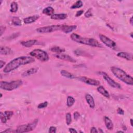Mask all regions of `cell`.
<instances>
[{
  "instance_id": "b9f144b4",
  "label": "cell",
  "mask_w": 133,
  "mask_h": 133,
  "mask_svg": "<svg viewBox=\"0 0 133 133\" xmlns=\"http://www.w3.org/2000/svg\"><path fill=\"white\" fill-rule=\"evenodd\" d=\"M5 64V62L2 61V60H0V68H1V69H2Z\"/></svg>"
},
{
  "instance_id": "c3c4849f",
  "label": "cell",
  "mask_w": 133,
  "mask_h": 133,
  "mask_svg": "<svg viewBox=\"0 0 133 133\" xmlns=\"http://www.w3.org/2000/svg\"><path fill=\"white\" fill-rule=\"evenodd\" d=\"M2 97V94H1V98Z\"/></svg>"
},
{
  "instance_id": "ba28073f",
  "label": "cell",
  "mask_w": 133,
  "mask_h": 133,
  "mask_svg": "<svg viewBox=\"0 0 133 133\" xmlns=\"http://www.w3.org/2000/svg\"><path fill=\"white\" fill-rule=\"evenodd\" d=\"M102 75L103 79L106 81V82L110 86L114 88H119V89L121 88V86L120 84L114 81L113 80H112L105 72H102Z\"/></svg>"
},
{
  "instance_id": "8d00e7d4",
  "label": "cell",
  "mask_w": 133,
  "mask_h": 133,
  "mask_svg": "<svg viewBox=\"0 0 133 133\" xmlns=\"http://www.w3.org/2000/svg\"><path fill=\"white\" fill-rule=\"evenodd\" d=\"M117 113L119 114L124 115V111L121 108H118V109H117Z\"/></svg>"
},
{
  "instance_id": "ffe728a7",
  "label": "cell",
  "mask_w": 133,
  "mask_h": 133,
  "mask_svg": "<svg viewBox=\"0 0 133 133\" xmlns=\"http://www.w3.org/2000/svg\"><path fill=\"white\" fill-rule=\"evenodd\" d=\"M97 91L99 92V93H100L103 96L105 97L108 98H110V95L109 94L108 92L102 86H99L97 88Z\"/></svg>"
},
{
  "instance_id": "bcb514c9",
  "label": "cell",
  "mask_w": 133,
  "mask_h": 133,
  "mask_svg": "<svg viewBox=\"0 0 133 133\" xmlns=\"http://www.w3.org/2000/svg\"><path fill=\"white\" fill-rule=\"evenodd\" d=\"M130 35H131V38H133V33H132H132H131Z\"/></svg>"
},
{
  "instance_id": "d4e9b609",
  "label": "cell",
  "mask_w": 133,
  "mask_h": 133,
  "mask_svg": "<svg viewBox=\"0 0 133 133\" xmlns=\"http://www.w3.org/2000/svg\"><path fill=\"white\" fill-rule=\"evenodd\" d=\"M18 9V5L17 3L15 2H13L10 4V11L11 13H16L17 12Z\"/></svg>"
},
{
  "instance_id": "ee69618b",
  "label": "cell",
  "mask_w": 133,
  "mask_h": 133,
  "mask_svg": "<svg viewBox=\"0 0 133 133\" xmlns=\"http://www.w3.org/2000/svg\"><path fill=\"white\" fill-rule=\"evenodd\" d=\"M133 119H131L130 120V123H131V126L133 127Z\"/></svg>"
},
{
  "instance_id": "7402d4cb",
  "label": "cell",
  "mask_w": 133,
  "mask_h": 133,
  "mask_svg": "<svg viewBox=\"0 0 133 133\" xmlns=\"http://www.w3.org/2000/svg\"><path fill=\"white\" fill-rule=\"evenodd\" d=\"M54 9L53 7L51 6H48L46 7L45 9H44L43 10V13L45 15H46L47 16H52L53 14H54Z\"/></svg>"
},
{
  "instance_id": "7dc6e473",
  "label": "cell",
  "mask_w": 133,
  "mask_h": 133,
  "mask_svg": "<svg viewBox=\"0 0 133 133\" xmlns=\"http://www.w3.org/2000/svg\"><path fill=\"white\" fill-rule=\"evenodd\" d=\"M118 133H124L123 131H118Z\"/></svg>"
},
{
  "instance_id": "f1b7e54d",
  "label": "cell",
  "mask_w": 133,
  "mask_h": 133,
  "mask_svg": "<svg viewBox=\"0 0 133 133\" xmlns=\"http://www.w3.org/2000/svg\"><path fill=\"white\" fill-rule=\"evenodd\" d=\"M66 124L68 125H69L72 122V118L71 115L69 113H68L66 114Z\"/></svg>"
},
{
  "instance_id": "4316f807",
  "label": "cell",
  "mask_w": 133,
  "mask_h": 133,
  "mask_svg": "<svg viewBox=\"0 0 133 133\" xmlns=\"http://www.w3.org/2000/svg\"><path fill=\"white\" fill-rule=\"evenodd\" d=\"M83 5V3L82 1H76L74 4L72 5V6H71V9H79V8L82 7Z\"/></svg>"
},
{
  "instance_id": "5bb4252c",
  "label": "cell",
  "mask_w": 133,
  "mask_h": 133,
  "mask_svg": "<svg viewBox=\"0 0 133 133\" xmlns=\"http://www.w3.org/2000/svg\"><path fill=\"white\" fill-rule=\"evenodd\" d=\"M40 17L39 15H34L23 19V22L26 24H29L35 22Z\"/></svg>"
},
{
  "instance_id": "e0dca14e",
  "label": "cell",
  "mask_w": 133,
  "mask_h": 133,
  "mask_svg": "<svg viewBox=\"0 0 133 133\" xmlns=\"http://www.w3.org/2000/svg\"><path fill=\"white\" fill-rule=\"evenodd\" d=\"M117 56L119 57L125 59L127 60H133V55L132 54H129L126 52H119L118 53Z\"/></svg>"
},
{
  "instance_id": "9a60e30c",
  "label": "cell",
  "mask_w": 133,
  "mask_h": 133,
  "mask_svg": "<svg viewBox=\"0 0 133 133\" xmlns=\"http://www.w3.org/2000/svg\"><path fill=\"white\" fill-rule=\"evenodd\" d=\"M38 42V41L36 40H28V41L21 42V44L24 47H30L35 45V44H37Z\"/></svg>"
},
{
  "instance_id": "9c48e42d",
  "label": "cell",
  "mask_w": 133,
  "mask_h": 133,
  "mask_svg": "<svg viewBox=\"0 0 133 133\" xmlns=\"http://www.w3.org/2000/svg\"><path fill=\"white\" fill-rule=\"evenodd\" d=\"M99 38L100 40H101V41L109 47L113 48L115 47L116 45L114 41L108 38L106 35H104L103 34H100Z\"/></svg>"
},
{
  "instance_id": "cb8c5ba5",
  "label": "cell",
  "mask_w": 133,
  "mask_h": 133,
  "mask_svg": "<svg viewBox=\"0 0 133 133\" xmlns=\"http://www.w3.org/2000/svg\"><path fill=\"white\" fill-rule=\"evenodd\" d=\"M51 51L54 52V53H56L57 54H61L63 53V52L65 51V50L64 48H60L58 46H54L51 48Z\"/></svg>"
},
{
  "instance_id": "4fadbf2b",
  "label": "cell",
  "mask_w": 133,
  "mask_h": 133,
  "mask_svg": "<svg viewBox=\"0 0 133 133\" xmlns=\"http://www.w3.org/2000/svg\"><path fill=\"white\" fill-rule=\"evenodd\" d=\"M39 70V68H32L30 69H28L27 71H25L22 74V76L23 77H27L28 76H30L31 75H33L37 73Z\"/></svg>"
},
{
  "instance_id": "6da1fadb",
  "label": "cell",
  "mask_w": 133,
  "mask_h": 133,
  "mask_svg": "<svg viewBox=\"0 0 133 133\" xmlns=\"http://www.w3.org/2000/svg\"><path fill=\"white\" fill-rule=\"evenodd\" d=\"M35 59L33 57L29 56H21L12 60L6 66L3 70L5 73H9L12 71H14L18 68L19 66L29 64L34 62Z\"/></svg>"
},
{
  "instance_id": "f6af8a7d",
  "label": "cell",
  "mask_w": 133,
  "mask_h": 133,
  "mask_svg": "<svg viewBox=\"0 0 133 133\" xmlns=\"http://www.w3.org/2000/svg\"><path fill=\"white\" fill-rule=\"evenodd\" d=\"M98 132H100V133H103V131L102 130V129L101 128H99L98 129Z\"/></svg>"
},
{
  "instance_id": "5b68a950",
  "label": "cell",
  "mask_w": 133,
  "mask_h": 133,
  "mask_svg": "<svg viewBox=\"0 0 133 133\" xmlns=\"http://www.w3.org/2000/svg\"><path fill=\"white\" fill-rule=\"evenodd\" d=\"M30 55L32 57L37 58L42 62H46L49 60V56L46 51L41 49H35L30 53Z\"/></svg>"
},
{
  "instance_id": "d6a6232c",
  "label": "cell",
  "mask_w": 133,
  "mask_h": 133,
  "mask_svg": "<svg viewBox=\"0 0 133 133\" xmlns=\"http://www.w3.org/2000/svg\"><path fill=\"white\" fill-rule=\"evenodd\" d=\"M47 106H48V102H45L43 103H40L38 106V108L40 109H43V108H46Z\"/></svg>"
},
{
  "instance_id": "7a4b0ae2",
  "label": "cell",
  "mask_w": 133,
  "mask_h": 133,
  "mask_svg": "<svg viewBox=\"0 0 133 133\" xmlns=\"http://www.w3.org/2000/svg\"><path fill=\"white\" fill-rule=\"evenodd\" d=\"M70 38L72 39V40H73V41L76 43L84 44V45H86L95 47H102V44H100L97 40L94 39L84 38L76 33H72L70 35Z\"/></svg>"
},
{
  "instance_id": "d6986e66",
  "label": "cell",
  "mask_w": 133,
  "mask_h": 133,
  "mask_svg": "<svg viewBox=\"0 0 133 133\" xmlns=\"http://www.w3.org/2000/svg\"><path fill=\"white\" fill-rule=\"evenodd\" d=\"M68 15L66 14H56L51 16V19L54 20H63L67 18Z\"/></svg>"
},
{
  "instance_id": "52a82bcc",
  "label": "cell",
  "mask_w": 133,
  "mask_h": 133,
  "mask_svg": "<svg viewBox=\"0 0 133 133\" xmlns=\"http://www.w3.org/2000/svg\"><path fill=\"white\" fill-rule=\"evenodd\" d=\"M62 27L63 25H56L43 27L38 28V29H37V31L40 33H51V32H53L56 31L61 30Z\"/></svg>"
},
{
  "instance_id": "ac0fdd59",
  "label": "cell",
  "mask_w": 133,
  "mask_h": 133,
  "mask_svg": "<svg viewBox=\"0 0 133 133\" xmlns=\"http://www.w3.org/2000/svg\"><path fill=\"white\" fill-rule=\"evenodd\" d=\"M104 121L105 123L106 126L108 130L111 131L113 129V123H112L110 118H109L106 116H104Z\"/></svg>"
},
{
  "instance_id": "8fae6325",
  "label": "cell",
  "mask_w": 133,
  "mask_h": 133,
  "mask_svg": "<svg viewBox=\"0 0 133 133\" xmlns=\"http://www.w3.org/2000/svg\"><path fill=\"white\" fill-rule=\"evenodd\" d=\"M55 57L57 58L58 59L65 60V61H67L69 62H71L72 63H75L76 62V60L74 59V58H72L71 56L68 55L67 54H56L55 55Z\"/></svg>"
},
{
  "instance_id": "603a6c76",
  "label": "cell",
  "mask_w": 133,
  "mask_h": 133,
  "mask_svg": "<svg viewBox=\"0 0 133 133\" xmlns=\"http://www.w3.org/2000/svg\"><path fill=\"white\" fill-rule=\"evenodd\" d=\"M60 74H61L62 76H64V77L68 78V79H72L75 78V76L73 74H72L68 71L64 70H62L61 71H60Z\"/></svg>"
},
{
  "instance_id": "8992f818",
  "label": "cell",
  "mask_w": 133,
  "mask_h": 133,
  "mask_svg": "<svg viewBox=\"0 0 133 133\" xmlns=\"http://www.w3.org/2000/svg\"><path fill=\"white\" fill-rule=\"evenodd\" d=\"M39 122L38 119H35L33 122L27 124H24L22 125L19 126L17 130L15 131L16 133H27L29 132L32 131L34 130L35 128L37 127V125Z\"/></svg>"
},
{
  "instance_id": "60d3db41",
  "label": "cell",
  "mask_w": 133,
  "mask_h": 133,
  "mask_svg": "<svg viewBox=\"0 0 133 133\" xmlns=\"http://www.w3.org/2000/svg\"><path fill=\"white\" fill-rule=\"evenodd\" d=\"M69 132L72 133H78V132L76 131L75 130V129L73 128H70L69 130Z\"/></svg>"
},
{
  "instance_id": "74e56055",
  "label": "cell",
  "mask_w": 133,
  "mask_h": 133,
  "mask_svg": "<svg viewBox=\"0 0 133 133\" xmlns=\"http://www.w3.org/2000/svg\"><path fill=\"white\" fill-rule=\"evenodd\" d=\"M84 13V11L83 10H80L79 11H78L77 13H76V15H75V17H80V16H81Z\"/></svg>"
},
{
  "instance_id": "4dcf8cb0",
  "label": "cell",
  "mask_w": 133,
  "mask_h": 133,
  "mask_svg": "<svg viewBox=\"0 0 133 133\" xmlns=\"http://www.w3.org/2000/svg\"><path fill=\"white\" fill-rule=\"evenodd\" d=\"M4 114L6 115L7 120H10L12 116H13V115L14 114V112L13 111H6L4 112Z\"/></svg>"
},
{
  "instance_id": "83f0119b",
  "label": "cell",
  "mask_w": 133,
  "mask_h": 133,
  "mask_svg": "<svg viewBox=\"0 0 133 133\" xmlns=\"http://www.w3.org/2000/svg\"><path fill=\"white\" fill-rule=\"evenodd\" d=\"M12 23L13 25L17 26H20L22 25L21 20L17 17H14L12 19Z\"/></svg>"
},
{
  "instance_id": "f546056e",
  "label": "cell",
  "mask_w": 133,
  "mask_h": 133,
  "mask_svg": "<svg viewBox=\"0 0 133 133\" xmlns=\"http://www.w3.org/2000/svg\"><path fill=\"white\" fill-rule=\"evenodd\" d=\"M0 118H1V121L3 123H6L7 122V119L6 118V115L3 112H0Z\"/></svg>"
},
{
  "instance_id": "1f68e13d",
  "label": "cell",
  "mask_w": 133,
  "mask_h": 133,
  "mask_svg": "<svg viewBox=\"0 0 133 133\" xmlns=\"http://www.w3.org/2000/svg\"><path fill=\"white\" fill-rule=\"evenodd\" d=\"M84 16H85V17L86 18H90L92 16V9L91 8H90L89 9H88L86 13L84 14Z\"/></svg>"
},
{
  "instance_id": "7bdbcfd3",
  "label": "cell",
  "mask_w": 133,
  "mask_h": 133,
  "mask_svg": "<svg viewBox=\"0 0 133 133\" xmlns=\"http://www.w3.org/2000/svg\"><path fill=\"white\" fill-rule=\"evenodd\" d=\"M130 22L131 23V25H133V17H132L131 18H130Z\"/></svg>"
},
{
  "instance_id": "e575fe53",
  "label": "cell",
  "mask_w": 133,
  "mask_h": 133,
  "mask_svg": "<svg viewBox=\"0 0 133 133\" xmlns=\"http://www.w3.org/2000/svg\"><path fill=\"white\" fill-rule=\"evenodd\" d=\"M56 130H57V128L55 126H51L50 127L49 129V133H56Z\"/></svg>"
},
{
  "instance_id": "7c38bea8",
  "label": "cell",
  "mask_w": 133,
  "mask_h": 133,
  "mask_svg": "<svg viewBox=\"0 0 133 133\" xmlns=\"http://www.w3.org/2000/svg\"><path fill=\"white\" fill-rule=\"evenodd\" d=\"M85 99L90 107L92 109H94L95 107V103L92 96L89 94H86L85 95Z\"/></svg>"
},
{
  "instance_id": "2e32d148",
  "label": "cell",
  "mask_w": 133,
  "mask_h": 133,
  "mask_svg": "<svg viewBox=\"0 0 133 133\" xmlns=\"http://www.w3.org/2000/svg\"><path fill=\"white\" fill-rule=\"evenodd\" d=\"M76 28H77V26L75 25L67 26L65 25H63L62 29L61 31H62L65 33H68L75 30L76 29Z\"/></svg>"
},
{
  "instance_id": "30bf717a",
  "label": "cell",
  "mask_w": 133,
  "mask_h": 133,
  "mask_svg": "<svg viewBox=\"0 0 133 133\" xmlns=\"http://www.w3.org/2000/svg\"><path fill=\"white\" fill-rule=\"evenodd\" d=\"M78 80L83 83H85L87 84L92 86H98L100 85V82L98 80L91 79L85 76H81L78 78Z\"/></svg>"
},
{
  "instance_id": "3957f363",
  "label": "cell",
  "mask_w": 133,
  "mask_h": 133,
  "mask_svg": "<svg viewBox=\"0 0 133 133\" xmlns=\"http://www.w3.org/2000/svg\"><path fill=\"white\" fill-rule=\"evenodd\" d=\"M111 70L115 77L129 85H133V78L123 70L116 67H112Z\"/></svg>"
},
{
  "instance_id": "f35d334b",
  "label": "cell",
  "mask_w": 133,
  "mask_h": 133,
  "mask_svg": "<svg viewBox=\"0 0 133 133\" xmlns=\"http://www.w3.org/2000/svg\"><path fill=\"white\" fill-rule=\"evenodd\" d=\"M90 132L91 133H98V131H97V130L96 127H92L91 129Z\"/></svg>"
},
{
  "instance_id": "836d02e7",
  "label": "cell",
  "mask_w": 133,
  "mask_h": 133,
  "mask_svg": "<svg viewBox=\"0 0 133 133\" xmlns=\"http://www.w3.org/2000/svg\"><path fill=\"white\" fill-rule=\"evenodd\" d=\"M73 116H74V118L76 121H78V120L79 119L80 116V114L77 111L73 113Z\"/></svg>"
},
{
  "instance_id": "d590c367",
  "label": "cell",
  "mask_w": 133,
  "mask_h": 133,
  "mask_svg": "<svg viewBox=\"0 0 133 133\" xmlns=\"http://www.w3.org/2000/svg\"><path fill=\"white\" fill-rule=\"evenodd\" d=\"M0 30H1V31H0V36L1 37H2L3 34L4 33V32L5 31V29H6V27L5 26H1V28H0Z\"/></svg>"
},
{
  "instance_id": "484cf974",
  "label": "cell",
  "mask_w": 133,
  "mask_h": 133,
  "mask_svg": "<svg viewBox=\"0 0 133 133\" xmlns=\"http://www.w3.org/2000/svg\"><path fill=\"white\" fill-rule=\"evenodd\" d=\"M75 102V100L73 97H72L71 96L68 97L67 100V105L68 106V107H72L73 105Z\"/></svg>"
},
{
  "instance_id": "44dd1931",
  "label": "cell",
  "mask_w": 133,
  "mask_h": 133,
  "mask_svg": "<svg viewBox=\"0 0 133 133\" xmlns=\"http://www.w3.org/2000/svg\"><path fill=\"white\" fill-rule=\"evenodd\" d=\"M11 53L10 48L7 46H1L0 48V54L2 55H10Z\"/></svg>"
},
{
  "instance_id": "ab89813d",
  "label": "cell",
  "mask_w": 133,
  "mask_h": 133,
  "mask_svg": "<svg viewBox=\"0 0 133 133\" xmlns=\"http://www.w3.org/2000/svg\"><path fill=\"white\" fill-rule=\"evenodd\" d=\"M13 132H16L15 131H13L10 128H9V129H7L6 130L2 132V133H13Z\"/></svg>"
},
{
  "instance_id": "277c9868",
  "label": "cell",
  "mask_w": 133,
  "mask_h": 133,
  "mask_svg": "<svg viewBox=\"0 0 133 133\" xmlns=\"http://www.w3.org/2000/svg\"><path fill=\"white\" fill-rule=\"evenodd\" d=\"M22 84V81L21 80H16L10 82H7L5 81H1L0 82V88L2 90L12 91L16 90L19 86H20Z\"/></svg>"
}]
</instances>
